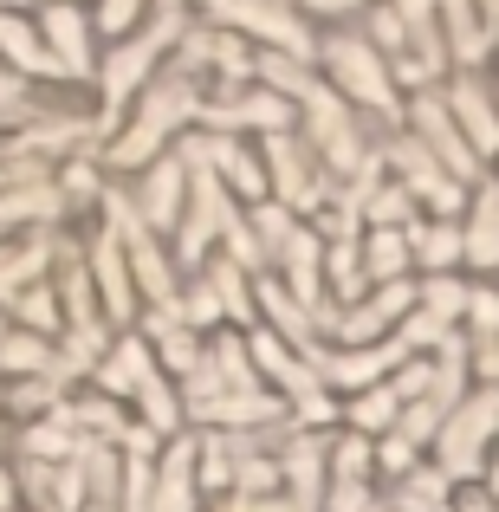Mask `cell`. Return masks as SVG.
I'll list each match as a JSON object with an SVG mask.
<instances>
[{
  "mask_svg": "<svg viewBox=\"0 0 499 512\" xmlns=\"http://www.w3.org/2000/svg\"><path fill=\"white\" fill-rule=\"evenodd\" d=\"M39 33H46V52H59L65 65H78V72L91 65V26H85V13H78V0H52V7L39 13Z\"/></svg>",
  "mask_w": 499,
  "mask_h": 512,
  "instance_id": "cell-1",
  "label": "cell"
},
{
  "mask_svg": "<svg viewBox=\"0 0 499 512\" xmlns=\"http://www.w3.org/2000/svg\"><path fill=\"white\" fill-rule=\"evenodd\" d=\"M143 13H150V0H104V7H98V26H104V33H117V39H124L130 26L143 20Z\"/></svg>",
  "mask_w": 499,
  "mask_h": 512,
  "instance_id": "cell-2",
  "label": "cell"
},
{
  "mask_svg": "<svg viewBox=\"0 0 499 512\" xmlns=\"http://www.w3.org/2000/svg\"><path fill=\"white\" fill-rule=\"evenodd\" d=\"M214 7H240V13H247V26H253V7H247V0H214ZM260 20H266V26H273V33H279V39H286V46H299V33H292V20H279V13H273V7H266V0H260Z\"/></svg>",
  "mask_w": 499,
  "mask_h": 512,
  "instance_id": "cell-3",
  "label": "cell"
},
{
  "mask_svg": "<svg viewBox=\"0 0 499 512\" xmlns=\"http://www.w3.org/2000/svg\"><path fill=\"white\" fill-rule=\"evenodd\" d=\"M0 363H7V370H46L52 357H39V344H33V338H13V344H7V357H0Z\"/></svg>",
  "mask_w": 499,
  "mask_h": 512,
  "instance_id": "cell-4",
  "label": "cell"
},
{
  "mask_svg": "<svg viewBox=\"0 0 499 512\" xmlns=\"http://www.w3.org/2000/svg\"><path fill=\"white\" fill-rule=\"evenodd\" d=\"M389 13L409 26V20H428V13H435V0H389Z\"/></svg>",
  "mask_w": 499,
  "mask_h": 512,
  "instance_id": "cell-5",
  "label": "cell"
},
{
  "mask_svg": "<svg viewBox=\"0 0 499 512\" xmlns=\"http://www.w3.org/2000/svg\"><path fill=\"white\" fill-rule=\"evenodd\" d=\"M13 506V493H7V480H0V512H7Z\"/></svg>",
  "mask_w": 499,
  "mask_h": 512,
  "instance_id": "cell-6",
  "label": "cell"
}]
</instances>
